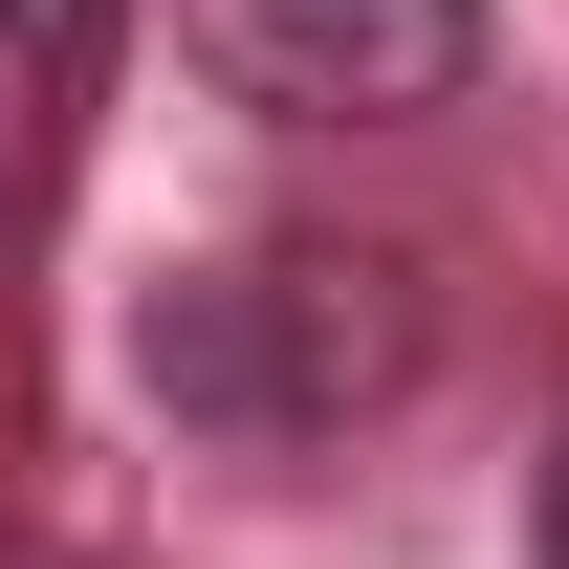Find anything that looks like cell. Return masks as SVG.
Here are the masks:
<instances>
[{
    "mask_svg": "<svg viewBox=\"0 0 569 569\" xmlns=\"http://www.w3.org/2000/svg\"><path fill=\"white\" fill-rule=\"evenodd\" d=\"M417 372H438L417 241H198L132 284V395L219 460H307V438L395 417Z\"/></svg>",
    "mask_w": 569,
    "mask_h": 569,
    "instance_id": "obj_1",
    "label": "cell"
},
{
    "mask_svg": "<svg viewBox=\"0 0 569 569\" xmlns=\"http://www.w3.org/2000/svg\"><path fill=\"white\" fill-rule=\"evenodd\" d=\"M176 44L263 132H417L482 88V0H176Z\"/></svg>",
    "mask_w": 569,
    "mask_h": 569,
    "instance_id": "obj_2",
    "label": "cell"
},
{
    "mask_svg": "<svg viewBox=\"0 0 569 569\" xmlns=\"http://www.w3.org/2000/svg\"><path fill=\"white\" fill-rule=\"evenodd\" d=\"M548 569H569V460H548Z\"/></svg>",
    "mask_w": 569,
    "mask_h": 569,
    "instance_id": "obj_3",
    "label": "cell"
}]
</instances>
